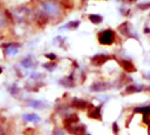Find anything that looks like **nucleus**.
<instances>
[{
  "label": "nucleus",
  "instance_id": "f257e3e1",
  "mask_svg": "<svg viewBox=\"0 0 150 135\" xmlns=\"http://www.w3.org/2000/svg\"><path fill=\"white\" fill-rule=\"evenodd\" d=\"M114 39H115L114 32L110 31V29L102 31V32L98 34V41H100V43H102V45H111V43L114 42Z\"/></svg>",
  "mask_w": 150,
  "mask_h": 135
},
{
  "label": "nucleus",
  "instance_id": "f03ea898",
  "mask_svg": "<svg viewBox=\"0 0 150 135\" xmlns=\"http://www.w3.org/2000/svg\"><path fill=\"white\" fill-rule=\"evenodd\" d=\"M109 59L108 55H103V54H98V55H95L91 58V63L95 65V66H101L102 63H104L107 60Z\"/></svg>",
  "mask_w": 150,
  "mask_h": 135
},
{
  "label": "nucleus",
  "instance_id": "7ed1b4c3",
  "mask_svg": "<svg viewBox=\"0 0 150 135\" xmlns=\"http://www.w3.org/2000/svg\"><path fill=\"white\" fill-rule=\"evenodd\" d=\"M88 116L89 117H95L97 120H101V107H91L89 110H88Z\"/></svg>",
  "mask_w": 150,
  "mask_h": 135
},
{
  "label": "nucleus",
  "instance_id": "20e7f679",
  "mask_svg": "<svg viewBox=\"0 0 150 135\" xmlns=\"http://www.w3.org/2000/svg\"><path fill=\"white\" fill-rule=\"evenodd\" d=\"M121 66H122L123 69H124L125 72H128V73H130V72H135V70H136L135 66H134L130 61H128V60H122V61H121Z\"/></svg>",
  "mask_w": 150,
  "mask_h": 135
},
{
  "label": "nucleus",
  "instance_id": "39448f33",
  "mask_svg": "<svg viewBox=\"0 0 150 135\" xmlns=\"http://www.w3.org/2000/svg\"><path fill=\"white\" fill-rule=\"evenodd\" d=\"M77 121H79L77 115H70V116L66 117V120H64V126H67V127H71V126H74Z\"/></svg>",
  "mask_w": 150,
  "mask_h": 135
},
{
  "label": "nucleus",
  "instance_id": "423d86ee",
  "mask_svg": "<svg viewBox=\"0 0 150 135\" xmlns=\"http://www.w3.org/2000/svg\"><path fill=\"white\" fill-rule=\"evenodd\" d=\"M43 8H45V11H46L47 13H55V12L57 11L56 5H55V4H52V2H46V4L43 5Z\"/></svg>",
  "mask_w": 150,
  "mask_h": 135
},
{
  "label": "nucleus",
  "instance_id": "0eeeda50",
  "mask_svg": "<svg viewBox=\"0 0 150 135\" xmlns=\"http://www.w3.org/2000/svg\"><path fill=\"white\" fill-rule=\"evenodd\" d=\"M23 119L28 122H39L40 121V117L36 114H26V115H23Z\"/></svg>",
  "mask_w": 150,
  "mask_h": 135
},
{
  "label": "nucleus",
  "instance_id": "6e6552de",
  "mask_svg": "<svg viewBox=\"0 0 150 135\" xmlns=\"http://www.w3.org/2000/svg\"><path fill=\"white\" fill-rule=\"evenodd\" d=\"M108 87V85H105V83H95V85H93L91 86V90H95V92H101V90H104V89H108L107 88Z\"/></svg>",
  "mask_w": 150,
  "mask_h": 135
},
{
  "label": "nucleus",
  "instance_id": "1a4fd4ad",
  "mask_svg": "<svg viewBox=\"0 0 150 135\" xmlns=\"http://www.w3.org/2000/svg\"><path fill=\"white\" fill-rule=\"evenodd\" d=\"M89 19H90V21H91L93 23H96V25L102 22V16L98 15V14H90V15H89Z\"/></svg>",
  "mask_w": 150,
  "mask_h": 135
},
{
  "label": "nucleus",
  "instance_id": "9d476101",
  "mask_svg": "<svg viewBox=\"0 0 150 135\" xmlns=\"http://www.w3.org/2000/svg\"><path fill=\"white\" fill-rule=\"evenodd\" d=\"M88 103L83 100H80V99H75L74 100V106L77 107V108H84V106H87Z\"/></svg>",
  "mask_w": 150,
  "mask_h": 135
},
{
  "label": "nucleus",
  "instance_id": "9b49d317",
  "mask_svg": "<svg viewBox=\"0 0 150 135\" xmlns=\"http://www.w3.org/2000/svg\"><path fill=\"white\" fill-rule=\"evenodd\" d=\"M79 26V21H70L68 25H64L62 28H67V29H75Z\"/></svg>",
  "mask_w": 150,
  "mask_h": 135
},
{
  "label": "nucleus",
  "instance_id": "f8f14e48",
  "mask_svg": "<svg viewBox=\"0 0 150 135\" xmlns=\"http://www.w3.org/2000/svg\"><path fill=\"white\" fill-rule=\"evenodd\" d=\"M118 29L121 31V33H123V34H128V32L130 31V29H129V23H128V22H124L123 25H121V26L118 27Z\"/></svg>",
  "mask_w": 150,
  "mask_h": 135
},
{
  "label": "nucleus",
  "instance_id": "ddd939ff",
  "mask_svg": "<svg viewBox=\"0 0 150 135\" xmlns=\"http://www.w3.org/2000/svg\"><path fill=\"white\" fill-rule=\"evenodd\" d=\"M18 53V47L13 45V47H9L6 49V54L7 55H13V54H16Z\"/></svg>",
  "mask_w": 150,
  "mask_h": 135
},
{
  "label": "nucleus",
  "instance_id": "4468645a",
  "mask_svg": "<svg viewBox=\"0 0 150 135\" xmlns=\"http://www.w3.org/2000/svg\"><path fill=\"white\" fill-rule=\"evenodd\" d=\"M138 90H142V88H138V86H130L127 88L125 93H135V92H138Z\"/></svg>",
  "mask_w": 150,
  "mask_h": 135
},
{
  "label": "nucleus",
  "instance_id": "2eb2a0df",
  "mask_svg": "<svg viewBox=\"0 0 150 135\" xmlns=\"http://www.w3.org/2000/svg\"><path fill=\"white\" fill-rule=\"evenodd\" d=\"M143 121L150 126V110L146 113H143Z\"/></svg>",
  "mask_w": 150,
  "mask_h": 135
},
{
  "label": "nucleus",
  "instance_id": "dca6fc26",
  "mask_svg": "<svg viewBox=\"0 0 150 135\" xmlns=\"http://www.w3.org/2000/svg\"><path fill=\"white\" fill-rule=\"evenodd\" d=\"M29 104L33 107V108H42L41 106L43 104L42 102H40V101H30L29 102Z\"/></svg>",
  "mask_w": 150,
  "mask_h": 135
},
{
  "label": "nucleus",
  "instance_id": "f3484780",
  "mask_svg": "<svg viewBox=\"0 0 150 135\" xmlns=\"http://www.w3.org/2000/svg\"><path fill=\"white\" fill-rule=\"evenodd\" d=\"M21 63H22L25 67H27V68H30V67H33V66H34V63L32 62V60H28V61H22Z\"/></svg>",
  "mask_w": 150,
  "mask_h": 135
},
{
  "label": "nucleus",
  "instance_id": "a211bd4d",
  "mask_svg": "<svg viewBox=\"0 0 150 135\" xmlns=\"http://www.w3.org/2000/svg\"><path fill=\"white\" fill-rule=\"evenodd\" d=\"M146 5H138V8H141V9H145V8H148V7H150V2H145Z\"/></svg>",
  "mask_w": 150,
  "mask_h": 135
},
{
  "label": "nucleus",
  "instance_id": "6ab92c4d",
  "mask_svg": "<svg viewBox=\"0 0 150 135\" xmlns=\"http://www.w3.org/2000/svg\"><path fill=\"white\" fill-rule=\"evenodd\" d=\"M1 72H2V69H1V67H0V73H1Z\"/></svg>",
  "mask_w": 150,
  "mask_h": 135
}]
</instances>
